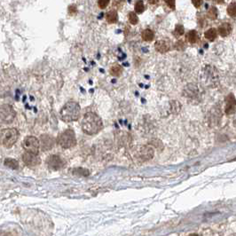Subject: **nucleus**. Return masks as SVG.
Wrapping results in <instances>:
<instances>
[{"label":"nucleus","instance_id":"obj_1","mask_svg":"<svg viewBox=\"0 0 236 236\" xmlns=\"http://www.w3.org/2000/svg\"><path fill=\"white\" fill-rule=\"evenodd\" d=\"M103 127L101 118L93 112H88L82 120V129L87 135H95Z\"/></svg>","mask_w":236,"mask_h":236},{"label":"nucleus","instance_id":"obj_2","mask_svg":"<svg viewBox=\"0 0 236 236\" xmlns=\"http://www.w3.org/2000/svg\"><path fill=\"white\" fill-rule=\"evenodd\" d=\"M60 118L65 123L77 121L81 115V107L75 101H69L65 104L60 110Z\"/></svg>","mask_w":236,"mask_h":236},{"label":"nucleus","instance_id":"obj_3","mask_svg":"<svg viewBox=\"0 0 236 236\" xmlns=\"http://www.w3.org/2000/svg\"><path fill=\"white\" fill-rule=\"evenodd\" d=\"M201 81L207 87H216L219 83V75L218 69L213 66H205L201 74Z\"/></svg>","mask_w":236,"mask_h":236},{"label":"nucleus","instance_id":"obj_4","mask_svg":"<svg viewBox=\"0 0 236 236\" xmlns=\"http://www.w3.org/2000/svg\"><path fill=\"white\" fill-rule=\"evenodd\" d=\"M57 143L65 149L72 148L76 145V138L73 130H66L57 138Z\"/></svg>","mask_w":236,"mask_h":236},{"label":"nucleus","instance_id":"obj_5","mask_svg":"<svg viewBox=\"0 0 236 236\" xmlns=\"http://www.w3.org/2000/svg\"><path fill=\"white\" fill-rule=\"evenodd\" d=\"M19 137V132L14 128H8L1 131V143L3 146L10 148L16 143Z\"/></svg>","mask_w":236,"mask_h":236},{"label":"nucleus","instance_id":"obj_6","mask_svg":"<svg viewBox=\"0 0 236 236\" xmlns=\"http://www.w3.org/2000/svg\"><path fill=\"white\" fill-rule=\"evenodd\" d=\"M183 97H185L190 103H199L202 98V92L197 85L188 84L183 90Z\"/></svg>","mask_w":236,"mask_h":236},{"label":"nucleus","instance_id":"obj_7","mask_svg":"<svg viewBox=\"0 0 236 236\" xmlns=\"http://www.w3.org/2000/svg\"><path fill=\"white\" fill-rule=\"evenodd\" d=\"M1 123L3 124H10L13 122L16 116V112L11 105L4 104L1 106Z\"/></svg>","mask_w":236,"mask_h":236},{"label":"nucleus","instance_id":"obj_8","mask_svg":"<svg viewBox=\"0 0 236 236\" xmlns=\"http://www.w3.org/2000/svg\"><path fill=\"white\" fill-rule=\"evenodd\" d=\"M23 147L27 152H30V153L38 155L39 148L41 147L40 140H38L34 136H28L23 141Z\"/></svg>","mask_w":236,"mask_h":236},{"label":"nucleus","instance_id":"obj_9","mask_svg":"<svg viewBox=\"0 0 236 236\" xmlns=\"http://www.w3.org/2000/svg\"><path fill=\"white\" fill-rule=\"evenodd\" d=\"M46 165L53 171H59L63 169L66 165V162L63 158L56 155H52L46 160Z\"/></svg>","mask_w":236,"mask_h":236},{"label":"nucleus","instance_id":"obj_10","mask_svg":"<svg viewBox=\"0 0 236 236\" xmlns=\"http://www.w3.org/2000/svg\"><path fill=\"white\" fill-rule=\"evenodd\" d=\"M22 161L27 166L36 167L39 165L40 158L36 154H33V153H30V152H26L22 156Z\"/></svg>","mask_w":236,"mask_h":236},{"label":"nucleus","instance_id":"obj_11","mask_svg":"<svg viewBox=\"0 0 236 236\" xmlns=\"http://www.w3.org/2000/svg\"><path fill=\"white\" fill-rule=\"evenodd\" d=\"M154 149L148 146H143L142 147H140V151L138 152V159H140L142 162L149 161L153 157H154Z\"/></svg>","mask_w":236,"mask_h":236},{"label":"nucleus","instance_id":"obj_12","mask_svg":"<svg viewBox=\"0 0 236 236\" xmlns=\"http://www.w3.org/2000/svg\"><path fill=\"white\" fill-rule=\"evenodd\" d=\"M55 144V140L51 135L43 134L40 137V146L44 152L51 150Z\"/></svg>","mask_w":236,"mask_h":236},{"label":"nucleus","instance_id":"obj_13","mask_svg":"<svg viewBox=\"0 0 236 236\" xmlns=\"http://www.w3.org/2000/svg\"><path fill=\"white\" fill-rule=\"evenodd\" d=\"M236 100L233 94H230L226 97V107H225V112L228 115H231L235 111Z\"/></svg>","mask_w":236,"mask_h":236},{"label":"nucleus","instance_id":"obj_14","mask_svg":"<svg viewBox=\"0 0 236 236\" xmlns=\"http://www.w3.org/2000/svg\"><path fill=\"white\" fill-rule=\"evenodd\" d=\"M155 48L157 52L161 54H165L168 51H170L171 46H170V44L165 40H159L155 44Z\"/></svg>","mask_w":236,"mask_h":236},{"label":"nucleus","instance_id":"obj_15","mask_svg":"<svg viewBox=\"0 0 236 236\" xmlns=\"http://www.w3.org/2000/svg\"><path fill=\"white\" fill-rule=\"evenodd\" d=\"M232 31V26L229 23H223L222 25H220L218 28V33L221 37L225 38L227 37Z\"/></svg>","mask_w":236,"mask_h":236},{"label":"nucleus","instance_id":"obj_16","mask_svg":"<svg viewBox=\"0 0 236 236\" xmlns=\"http://www.w3.org/2000/svg\"><path fill=\"white\" fill-rule=\"evenodd\" d=\"M4 164H5V166L10 168L12 170H18L20 168L19 162L15 159H13V158H6L4 162Z\"/></svg>","mask_w":236,"mask_h":236},{"label":"nucleus","instance_id":"obj_17","mask_svg":"<svg viewBox=\"0 0 236 236\" xmlns=\"http://www.w3.org/2000/svg\"><path fill=\"white\" fill-rule=\"evenodd\" d=\"M217 36H218V31H217V29L214 28H209V29H208L206 32L204 33L205 38L209 40V41H214L215 39L217 38Z\"/></svg>","mask_w":236,"mask_h":236},{"label":"nucleus","instance_id":"obj_18","mask_svg":"<svg viewBox=\"0 0 236 236\" xmlns=\"http://www.w3.org/2000/svg\"><path fill=\"white\" fill-rule=\"evenodd\" d=\"M109 73L113 76H119V75H122V73H123V68L118 64L113 65L112 67L110 68V69H109Z\"/></svg>","mask_w":236,"mask_h":236},{"label":"nucleus","instance_id":"obj_19","mask_svg":"<svg viewBox=\"0 0 236 236\" xmlns=\"http://www.w3.org/2000/svg\"><path fill=\"white\" fill-rule=\"evenodd\" d=\"M142 39L146 42H150L155 38V34L153 32V30H151L150 28H146L143 32H142Z\"/></svg>","mask_w":236,"mask_h":236},{"label":"nucleus","instance_id":"obj_20","mask_svg":"<svg viewBox=\"0 0 236 236\" xmlns=\"http://www.w3.org/2000/svg\"><path fill=\"white\" fill-rule=\"evenodd\" d=\"M106 19H107L108 23H115L118 20V15L116 11L111 10V11L108 12L107 13V15H106Z\"/></svg>","mask_w":236,"mask_h":236},{"label":"nucleus","instance_id":"obj_21","mask_svg":"<svg viewBox=\"0 0 236 236\" xmlns=\"http://www.w3.org/2000/svg\"><path fill=\"white\" fill-rule=\"evenodd\" d=\"M187 40L189 41V43L191 44H195L198 41L199 39L198 34H197V32H196L195 30H190V31L187 33Z\"/></svg>","mask_w":236,"mask_h":236},{"label":"nucleus","instance_id":"obj_22","mask_svg":"<svg viewBox=\"0 0 236 236\" xmlns=\"http://www.w3.org/2000/svg\"><path fill=\"white\" fill-rule=\"evenodd\" d=\"M72 172L75 175L83 176V177H86V176L90 175V172L88 170H86V169H84V168H75V169H73Z\"/></svg>","mask_w":236,"mask_h":236},{"label":"nucleus","instance_id":"obj_23","mask_svg":"<svg viewBox=\"0 0 236 236\" xmlns=\"http://www.w3.org/2000/svg\"><path fill=\"white\" fill-rule=\"evenodd\" d=\"M171 105V111H172V114H178L180 109H181V105L180 103L177 100H172L170 103Z\"/></svg>","mask_w":236,"mask_h":236},{"label":"nucleus","instance_id":"obj_24","mask_svg":"<svg viewBox=\"0 0 236 236\" xmlns=\"http://www.w3.org/2000/svg\"><path fill=\"white\" fill-rule=\"evenodd\" d=\"M227 13L231 17H236V2L231 3L230 5L227 7Z\"/></svg>","mask_w":236,"mask_h":236},{"label":"nucleus","instance_id":"obj_25","mask_svg":"<svg viewBox=\"0 0 236 236\" xmlns=\"http://www.w3.org/2000/svg\"><path fill=\"white\" fill-rule=\"evenodd\" d=\"M218 9L215 6H211L209 9V11H208V13H207V15L210 20H216L217 17H218Z\"/></svg>","mask_w":236,"mask_h":236},{"label":"nucleus","instance_id":"obj_26","mask_svg":"<svg viewBox=\"0 0 236 236\" xmlns=\"http://www.w3.org/2000/svg\"><path fill=\"white\" fill-rule=\"evenodd\" d=\"M145 10V6L142 0H138L135 5V11L137 13H142Z\"/></svg>","mask_w":236,"mask_h":236},{"label":"nucleus","instance_id":"obj_27","mask_svg":"<svg viewBox=\"0 0 236 236\" xmlns=\"http://www.w3.org/2000/svg\"><path fill=\"white\" fill-rule=\"evenodd\" d=\"M129 22L132 25H136L139 22V18L134 12H131L129 13Z\"/></svg>","mask_w":236,"mask_h":236},{"label":"nucleus","instance_id":"obj_28","mask_svg":"<svg viewBox=\"0 0 236 236\" xmlns=\"http://www.w3.org/2000/svg\"><path fill=\"white\" fill-rule=\"evenodd\" d=\"M185 32V29H184V27L182 25H177L176 26V28L174 30V35L176 37H179V36H182L183 34Z\"/></svg>","mask_w":236,"mask_h":236},{"label":"nucleus","instance_id":"obj_29","mask_svg":"<svg viewBox=\"0 0 236 236\" xmlns=\"http://www.w3.org/2000/svg\"><path fill=\"white\" fill-rule=\"evenodd\" d=\"M109 1H110V0H98V5H99V6H100L101 9H104V8H106V7L108 6Z\"/></svg>","mask_w":236,"mask_h":236},{"label":"nucleus","instance_id":"obj_30","mask_svg":"<svg viewBox=\"0 0 236 236\" xmlns=\"http://www.w3.org/2000/svg\"><path fill=\"white\" fill-rule=\"evenodd\" d=\"M164 2L166 3V5L171 9L174 10L175 9V6H176V0H164Z\"/></svg>","mask_w":236,"mask_h":236},{"label":"nucleus","instance_id":"obj_31","mask_svg":"<svg viewBox=\"0 0 236 236\" xmlns=\"http://www.w3.org/2000/svg\"><path fill=\"white\" fill-rule=\"evenodd\" d=\"M192 3H193L194 7L199 8L200 6H202V4H203V0H192Z\"/></svg>","mask_w":236,"mask_h":236},{"label":"nucleus","instance_id":"obj_32","mask_svg":"<svg viewBox=\"0 0 236 236\" xmlns=\"http://www.w3.org/2000/svg\"><path fill=\"white\" fill-rule=\"evenodd\" d=\"M69 12L70 14H74L75 12H76V8H75V6H69Z\"/></svg>","mask_w":236,"mask_h":236},{"label":"nucleus","instance_id":"obj_33","mask_svg":"<svg viewBox=\"0 0 236 236\" xmlns=\"http://www.w3.org/2000/svg\"><path fill=\"white\" fill-rule=\"evenodd\" d=\"M148 2L150 3L151 5H156L159 2V0H148Z\"/></svg>","mask_w":236,"mask_h":236},{"label":"nucleus","instance_id":"obj_34","mask_svg":"<svg viewBox=\"0 0 236 236\" xmlns=\"http://www.w3.org/2000/svg\"><path fill=\"white\" fill-rule=\"evenodd\" d=\"M216 1H217V3H218V4H223L225 0H216Z\"/></svg>","mask_w":236,"mask_h":236}]
</instances>
